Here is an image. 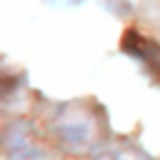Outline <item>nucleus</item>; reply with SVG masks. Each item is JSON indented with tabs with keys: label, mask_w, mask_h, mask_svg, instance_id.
<instances>
[{
	"label": "nucleus",
	"mask_w": 160,
	"mask_h": 160,
	"mask_svg": "<svg viewBox=\"0 0 160 160\" xmlns=\"http://www.w3.org/2000/svg\"><path fill=\"white\" fill-rule=\"evenodd\" d=\"M58 135L62 140L65 148H70L72 152H85L98 142L100 128L98 120L90 110H85L82 105H65L58 115Z\"/></svg>",
	"instance_id": "f257e3e1"
},
{
	"label": "nucleus",
	"mask_w": 160,
	"mask_h": 160,
	"mask_svg": "<svg viewBox=\"0 0 160 160\" xmlns=\"http://www.w3.org/2000/svg\"><path fill=\"white\" fill-rule=\"evenodd\" d=\"M5 150L10 160H42V152L35 148L30 138V128L25 122H12L5 132Z\"/></svg>",
	"instance_id": "f03ea898"
},
{
	"label": "nucleus",
	"mask_w": 160,
	"mask_h": 160,
	"mask_svg": "<svg viewBox=\"0 0 160 160\" xmlns=\"http://www.w3.org/2000/svg\"><path fill=\"white\" fill-rule=\"evenodd\" d=\"M122 50L130 52L135 60L145 62L152 72L160 75V42H155V40H150V38L135 32V30H128L125 40H122Z\"/></svg>",
	"instance_id": "7ed1b4c3"
},
{
	"label": "nucleus",
	"mask_w": 160,
	"mask_h": 160,
	"mask_svg": "<svg viewBox=\"0 0 160 160\" xmlns=\"http://www.w3.org/2000/svg\"><path fill=\"white\" fill-rule=\"evenodd\" d=\"M98 160H148L145 155L135 152V150H118V152H110V155H102Z\"/></svg>",
	"instance_id": "20e7f679"
},
{
	"label": "nucleus",
	"mask_w": 160,
	"mask_h": 160,
	"mask_svg": "<svg viewBox=\"0 0 160 160\" xmlns=\"http://www.w3.org/2000/svg\"><path fill=\"white\" fill-rule=\"evenodd\" d=\"M42 2L50 8H72V5H80L82 0H42Z\"/></svg>",
	"instance_id": "39448f33"
},
{
	"label": "nucleus",
	"mask_w": 160,
	"mask_h": 160,
	"mask_svg": "<svg viewBox=\"0 0 160 160\" xmlns=\"http://www.w3.org/2000/svg\"><path fill=\"white\" fill-rule=\"evenodd\" d=\"M112 2H118L120 8H132V5L138 2V0H112Z\"/></svg>",
	"instance_id": "423d86ee"
}]
</instances>
